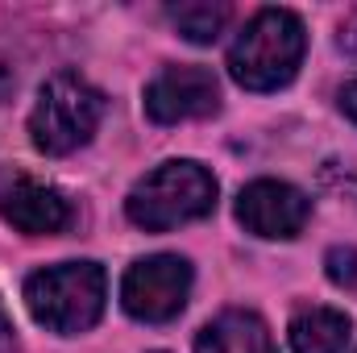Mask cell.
I'll return each instance as SVG.
<instances>
[{"label":"cell","instance_id":"1","mask_svg":"<svg viewBox=\"0 0 357 353\" xmlns=\"http://www.w3.org/2000/svg\"><path fill=\"white\" fill-rule=\"evenodd\" d=\"M303 21L291 8H262L229 50V75L250 91L287 88L303 63Z\"/></svg>","mask_w":357,"mask_h":353},{"label":"cell","instance_id":"2","mask_svg":"<svg viewBox=\"0 0 357 353\" xmlns=\"http://www.w3.org/2000/svg\"><path fill=\"white\" fill-rule=\"evenodd\" d=\"M104 299H108V278L96 262H59L25 278L29 316L59 337L88 333L104 312Z\"/></svg>","mask_w":357,"mask_h":353},{"label":"cell","instance_id":"3","mask_svg":"<svg viewBox=\"0 0 357 353\" xmlns=\"http://www.w3.org/2000/svg\"><path fill=\"white\" fill-rule=\"evenodd\" d=\"M212 208H216V179L191 158L154 167L125 200L129 220L146 233H167L178 225H191L208 216Z\"/></svg>","mask_w":357,"mask_h":353},{"label":"cell","instance_id":"4","mask_svg":"<svg viewBox=\"0 0 357 353\" xmlns=\"http://www.w3.org/2000/svg\"><path fill=\"white\" fill-rule=\"evenodd\" d=\"M100 121H104L100 88L63 71V75L46 80L38 91V104L29 112V137L42 154L63 158V154H75L79 146H88Z\"/></svg>","mask_w":357,"mask_h":353},{"label":"cell","instance_id":"5","mask_svg":"<svg viewBox=\"0 0 357 353\" xmlns=\"http://www.w3.org/2000/svg\"><path fill=\"white\" fill-rule=\"evenodd\" d=\"M191 295V262L178 254H150L125 270L121 278V303L133 320L167 324L183 312Z\"/></svg>","mask_w":357,"mask_h":353},{"label":"cell","instance_id":"6","mask_svg":"<svg viewBox=\"0 0 357 353\" xmlns=\"http://www.w3.org/2000/svg\"><path fill=\"white\" fill-rule=\"evenodd\" d=\"M312 216V200L278 179H258L250 187H241L237 195V220L245 225V233L266 237V241H291L303 233Z\"/></svg>","mask_w":357,"mask_h":353},{"label":"cell","instance_id":"7","mask_svg":"<svg viewBox=\"0 0 357 353\" xmlns=\"http://www.w3.org/2000/svg\"><path fill=\"white\" fill-rule=\"evenodd\" d=\"M216 108H220V84L208 67H167L146 88V112L158 125L212 117Z\"/></svg>","mask_w":357,"mask_h":353},{"label":"cell","instance_id":"8","mask_svg":"<svg viewBox=\"0 0 357 353\" xmlns=\"http://www.w3.org/2000/svg\"><path fill=\"white\" fill-rule=\"evenodd\" d=\"M0 216H4L17 233L50 237V233H63V229L71 225V204H67L54 187L17 179V183L0 187Z\"/></svg>","mask_w":357,"mask_h":353},{"label":"cell","instance_id":"9","mask_svg":"<svg viewBox=\"0 0 357 353\" xmlns=\"http://www.w3.org/2000/svg\"><path fill=\"white\" fill-rule=\"evenodd\" d=\"M195 353H278L274 337L262 324V316L254 312H220L216 320H208L195 337Z\"/></svg>","mask_w":357,"mask_h":353},{"label":"cell","instance_id":"10","mask_svg":"<svg viewBox=\"0 0 357 353\" xmlns=\"http://www.w3.org/2000/svg\"><path fill=\"white\" fill-rule=\"evenodd\" d=\"M295 353H345L354 337V320L337 308H307L287 329Z\"/></svg>","mask_w":357,"mask_h":353},{"label":"cell","instance_id":"11","mask_svg":"<svg viewBox=\"0 0 357 353\" xmlns=\"http://www.w3.org/2000/svg\"><path fill=\"white\" fill-rule=\"evenodd\" d=\"M167 17L175 21V29L187 42L208 46V42H216V38L225 33L233 8H229L225 0H183V4H171V8H167Z\"/></svg>","mask_w":357,"mask_h":353},{"label":"cell","instance_id":"12","mask_svg":"<svg viewBox=\"0 0 357 353\" xmlns=\"http://www.w3.org/2000/svg\"><path fill=\"white\" fill-rule=\"evenodd\" d=\"M328 278L333 283H357V250H328Z\"/></svg>","mask_w":357,"mask_h":353},{"label":"cell","instance_id":"13","mask_svg":"<svg viewBox=\"0 0 357 353\" xmlns=\"http://www.w3.org/2000/svg\"><path fill=\"white\" fill-rule=\"evenodd\" d=\"M337 46H341L345 54H354V59H357V8L349 13V17H345V21H341V33H337Z\"/></svg>","mask_w":357,"mask_h":353},{"label":"cell","instance_id":"14","mask_svg":"<svg viewBox=\"0 0 357 353\" xmlns=\"http://www.w3.org/2000/svg\"><path fill=\"white\" fill-rule=\"evenodd\" d=\"M341 108H345V117H349V121L357 125V80L341 88Z\"/></svg>","mask_w":357,"mask_h":353},{"label":"cell","instance_id":"15","mask_svg":"<svg viewBox=\"0 0 357 353\" xmlns=\"http://www.w3.org/2000/svg\"><path fill=\"white\" fill-rule=\"evenodd\" d=\"M0 353H13V345H8V324L0 320Z\"/></svg>","mask_w":357,"mask_h":353}]
</instances>
